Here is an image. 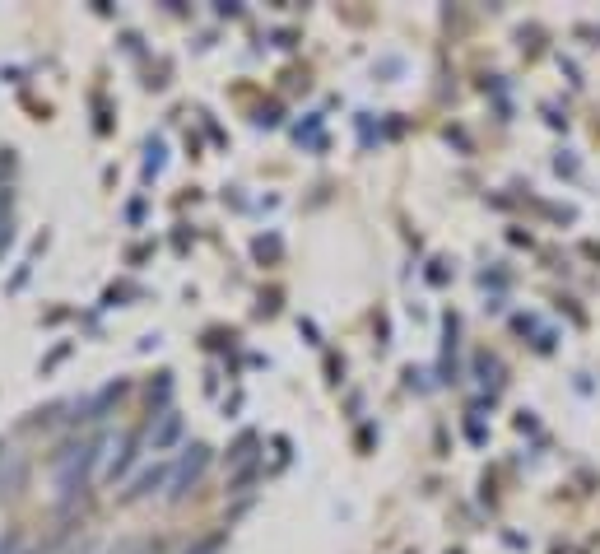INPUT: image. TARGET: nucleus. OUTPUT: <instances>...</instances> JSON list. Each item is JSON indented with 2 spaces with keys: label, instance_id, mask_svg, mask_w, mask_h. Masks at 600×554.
Returning a JSON list of instances; mask_svg holds the SVG:
<instances>
[{
  "label": "nucleus",
  "instance_id": "1",
  "mask_svg": "<svg viewBox=\"0 0 600 554\" xmlns=\"http://www.w3.org/2000/svg\"><path fill=\"white\" fill-rule=\"evenodd\" d=\"M89 461H94V447H66L61 457H56V485L66 489H75V485H84V471H89Z\"/></svg>",
  "mask_w": 600,
  "mask_h": 554
},
{
  "label": "nucleus",
  "instance_id": "2",
  "mask_svg": "<svg viewBox=\"0 0 600 554\" xmlns=\"http://www.w3.org/2000/svg\"><path fill=\"white\" fill-rule=\"evenodd\" d=\"M205 461H210V452H205V447H191L187 457H182V466H177V494L196 485L200 471H205Z\"/></svg>",
  "mask_w": 600,
  "mask_h": 554
},
{
  "label": "nucleus",
  "instance_id": "4",
  "mask_svg": "<svg viewBox=\"0 0 600 554\" xmlns=\"http://www.w3.org/2000/svg\"><path fill=\"white\" fill-rule=\"evenodd\" d=\"M163 480H168V471H163V466H154V471H149V475H140V485H135L131 494H149V489H159Z\"/></svg>",
  "mask_w": 600,
  "mask_h": 554
},
{
  "label": "nucleus",
  "instance_id": "3",
  "mask_svg": "<svg viewBox=\"0 0 600 554\" xmlns=\"http://www.w3.org/2000/svg\"><path fill=\"white\" fill-rule=\"evenodd\" d=\"M177 429H182V419L168 410V415H163V424H159V433H154V447H168L177 438Z\"/></svg>",
  "mask_w": 600,
  "mask_h": 554
}]
</instances>
